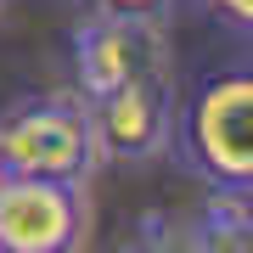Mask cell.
Listing matches in <instances>:
<instances>
[{
	"label": "cell",
	"mask_w": 253,
	"mask_h": 253,
	"mask_svg": "<svg viewBox=\"0 0 253 253\" xmlns=\"http://www.w3.org/2000/svg\"><path fill=\"white\" fill-rule=\"evenodd\" d=\"M0 163H6V174L84 186L101 163L84 96H40L23 101L11 118H0Z\"/></svg>",
	"instance_id": "obj_1"
},
{
	"label": "cell",
	"mask_w": 253,
	"mask_h": 253,
	"mask_svg": "<svg viewBox=\"0 0 253 253\" xmlns=\"http://www.w3.org/2000/svg\"><path fill=\"white\" fill-rule=\"evenodd\" d=\"M186 152L219 191L248 197V186H253V79H248V68L219 73L191 96Z\"/></svg>",
	"instance_id": "obj_2"
},
{
	"label": "cell",
	"mask_w": 253,
	"mask_h": 253,
	"mask_svg": "<svg viewBox=\"0 0 253 253\" xmlns=\"http://www.w3.org/2000/svg\"><path fill=\"white\" fill-rule=\"evenodd\" d=\"M84 236H90L84 186L6 174V186H0V253H79Z\"/></svg>",
	"instance_id": "obj_3"
},
{
	"label": "cell",
	"mask_w": 253,
	"mask_h": 253,
	"mask_svg": "<svg viewBox=\"0 0 253 253\" xmlns=\"http://www.w3.org/2000/svg\"><path fill=\"white\" fill-rule=\"evenodd\" d=\"M73 73H79V96L96 101L146 73H169V45H163V23L152 17H124V11H90L73 34Z\"/></svg>",
	"instance_id": "obj_4"
},
{
	"label": "cell",
	"mask_w": 253,
	"mask_h": 253,
	"mask_svg": "<svg viewBox=\"0 0 253 253\" xmlns=\"http://www.w3.org/2000/svg\"><path fill=\"white\" fill-rule=\"evenodd\" d=\"M90 107V129H96V152L118 158V163H146L174 141V90L169 73H146L129 79L118 90L84 101Z\"/></svg>",
	"instance_id": "obj_5"
},
{
	"label": "cell",
	"mask_w": 253,
	"mask_h": 253,
	"mask_svg": "<svg viewBox=\"0 0 253 253\" xmlns=\"http://www.w3.org/2000/svg\"><path fill=\"white\" fill-rule=\"evenodd\" d=\"M129 253H208L203 219H146Z\"/></svg>",
	"instance_id": "obj_6"
},
{
	"label": "cell",
	"mask_w": 253,
	"mask_h": 253,
	"mask_svg": "<svg viewBox=\"0 0 253 253\" xmlns=\"http://www.w3.org/2000/svg\"><path fill=\"white\" fill-rule=\"evenodd\" d=\"M169 6L174 0H96V11H124V17H152V23H163Z\"/></svg>",
	"instance_id": "obj_7"
},
{
	"label": "cell",
	"mask_w": 253,
	"mask_h": 253,
	"mask_svg": "<svg viewBox=\"0 0 253 253\" xmlns=\"http://www.w3.org/2000/svg\"><path fill=\"white\" fill-rule=\"evenodd\" d=\"M214 6L225 11V17H231L236 28H248V23H253V0H214Z\"/></svg>",
	"instance_id": "obj_8"
},
{
	"label": "cell",
	"mask_w": 253,
	"mask_h": 253,
	"mask_svg": "<svg viewBox=\"0 0 253 253\" xmlns=\"http://www.w3.org/2000/svg\"><path fill=\"white\" fill-rule=\"evenodd\" d=\"M0 186H6V163H0Z\"/></svg>",
	"instance_id": "obj_9"
}]
</instances>
